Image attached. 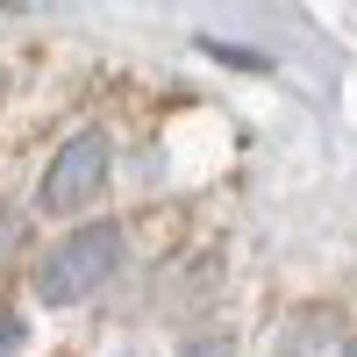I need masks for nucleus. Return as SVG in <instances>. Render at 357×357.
<instances>
[{"label":"nucleus","instance_id":"7ed1b4c3","mask_svg":"<svg viewBox=\"0 0 357 357\" xmlns=\"http://www.w3.org/2000/svg\"><path fill=\"white\" fill-rule=\"evenodd\" d=\"M178 357H236V343H229V336H193Z\"/></svg>","mask_w":357,"mask_h":357},{"label":"nucleus","instance_id":"f03ea898","mask_svg":"<svg viewBox=\"0 0 357 357\" xmlns=\"http://www.w3.org/2000/svg\"><path fill=\"white\" fill-rule=\"evenodd\" d=\"M107 172H114L107 129H79L65 151L50 158V172L36 178V207H43V215H86V207L107 193Z\"/></svg>","mask_w":357,"mask_h":357},{"label":"nucleus","instance_id":"39448f33","mask_svg":"<svg viewBox=\"0 0 357 357\" xmlns=\"http://www.w3.org/2000/svg\"><path fill=\"white\" fill-rule=\"evenodd\" d=\"M15 243H22V222H15V215H0V264L15 257Z\"/></svg>","mask_w":357,"mask_h":357},{"label":"nucleus","instance_id":"423d86ee","mask_svg":"<svg viewBox=\"0 0 357 357\" xmlns=\"http://www.w3.org/2000/svg\"><path fill=\"white\" fill-rule=\"evenodd\" d=\"M343 357H357V336H350V343H343Z\"/></svg>","mask_w":357,"mask_h":357},{"label":"nucleus","instance_id":"20e7f679","mask_svg":"<svg viewBox=\"0 0 357 357\" xmlns=\"http://www.w3.org/2000/svg\"><path fill=\"white\" fill-rule=\"evenodd\" d=\"M22 336H29V329H22V314L0 307V357H15V350H22Z\"/></svg>","mask_w":357,"mask_h":357},{"label":"nucleus","instance_id":"0eeeda50","mask_svg":"<svg viewBox=\"0 0 357 357\" xmlns=\"http://www.w3.org/2000/svg\"><path fill=\"white\" fill-rule=\"evenodd\" d=\"M122 357H136V350H122Z\"/></svg>","mask_w":357,"mask_h":357},{"label":"nucleus","instance_id":"f257e3e1","mask_svg":"<svg viewBox=\"0 0 357 357\" xmlns=\"http://www.w3.org/2000/svg\"><path fill=\"white\" fill-rule=\"evenodd\" d=\"M122 264V229L114 222H86L36 264V301L43 307H79L86 293H100Z\"/></svg>","mask_w":357,"mask_h":357}]
</instances>
